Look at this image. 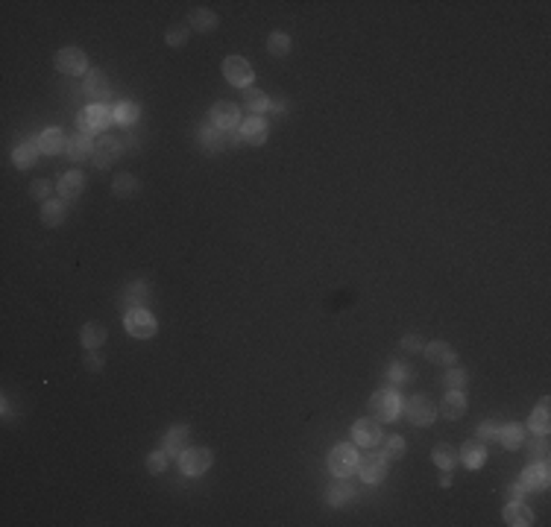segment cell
Instances as JSON below:
<instances>
[{"label":"cell","mask_w":551,"mask_h":527,"mask_svg":"<svg viewBox=\"0 0 551 527\" xmlns=\"http://www.w3.org/2000/svg\"><path fill=\"white\" fill-rule=\"evenodd\" d=\"M138 190H141V185H138V179H135L132 173H117L114 176V182H112V193H114V197L129 200V197H135Z\"/></svg>","instance_id":"4dcf8cb0"},{"label":"cell","mask_w":551,"mask_h":527,"mask_svg":"<svg viewBox=\"0 0 551 527\" xmlns=\"http://www.w3.org/2000/svg\"><path fill=\"white\" fill-rule=\"evenodd\" d=\"M499 431H502V425H496V422H481L478 425V442L499 440Z\"/></svg>","instance_id":"7bdbcfd3"},{"label":"cell","mask_w":551,"mask_h":527,"mask_svg":"<svg viewBox=\"0 0 551 527\" xmlns=\"http://www.w3.org/2000/svg\"><path fill=\"white\" fill-rule=\"evenodd\" d=\"M114 121V111H109L103 103H97V106H88L80 111V117H76V123H80V132L85 135H106V129L112 126Z\"/></svg>","instance_id":"7a4b0ae2"},{"label":"cell","mask_w":551,"mask_h":527,"mask_svg":"<svg viewBox=\"0 0 551 527\" xmlns=\"http://www.w3.org/2000/svg\"><path fill=\"white\" fill-rule=\"evenodd\" d=\"M241 135L238 132H223V129H218V126H206V129H200V141H203V147L206 150H211V152H218V150H223V147H229V144H235Z\"/></svg>","instance_id":"5bb4252c"},{"label":"cell","mask_w":551,"mask_h":527,"mask_svg":"<svg viewBox=\"0 0 551 527\" xmlns=\"http://www.w3.org/2000/svg\"><path fill=\"white\" fill-rule=\"evenodd\" d=\"M30 197L35 200V202H47V197H50V182L47 179H35L32 185H30Z\"/></svg>","instance_id":"b9f144b4"},{"label":"cell","mask_w":551,"mask_h":527,"mask_svg":"<svg viewBox=\"0 0 551 527\" xmlns=\"http://www.w3.org/2000/svg\"><path fill=\"white\" fill-rule=\"evenodd\" d=\"M402 410H405L408 422H413V425H431L437 419V404L428 396H413V399L402 401Z\"/></svg>","instance_id":"52a82bcc"},{"label":"cell","mask_w":551,"mask_h":527,"mask_svg":"<svg viewBox=\"0 0 551 527\" xmlns=\"http://www.w3.org/2000/svg\"><path fill=\"white\" fill-rule=\"evenodd\" d=\"M431 460H434V466L443 468V472H451V468L461 463V454H458V448H451V445H434Z\"/></svg>","instance_id":"f546056e"},{"label":"cell","mask_w":551,"mask_h":527,"mask_svg":"<svg viewBox=\"0 0 551 527\" xmlns=\"http://www.w3.org/2000/svg\"><path fill=\"white\" fill-rule=\"evenodd\" d=\"M188 35H191V27H182V24H173L167 32H165V42L170 47H185L188 42Z\"/></svg>","instance_id":"74e56055"},{"label":"cell","mask_w":551,"mask_h":527,"mask_svg":"<svg viewBox=\"0 0 551 527\" xmlns=\"http://www.w3.org/2000/svg\"><path fill=\"white\" fill-rule=\"evenodd\" d=\"M238 135H241V141L249 144V147H261L267 141V121L259 114H249L247 121H241L238 126Z\"/></svg>","instance_id":"4fadbf2b"},{"label":"cell","mask_w":551,"mask_h":527,"mask_svg":"<svg viewBox=\"0 0 551 527\" xmlns=\"http://www.w3.org/2000/svg\"><path fill=\"white\" fill-rule=\"evenodd\" d=\"M211 463H214V454L208 448H185L179 457V472L188 478H200L211 468Z\"/></svg>","instance_id":"277c9868"},{"label":"cell","mask_w":551,"mask_h":527,"mask_svg":"<svg viewBox=\"0 0 551 527\" xmlns=\"http://www.w3.org/2000/svg\"><path fill=\"white\" fill-rule=\"evenodd\" d=\"M147 296H150V290H147V284L144 281H132V284H126V290H124V305L126 308H144V302H147Z\"/></svg>","instance_id":"d590c367"},{"label":"cell","mask_w":551,"mask_h":527,"mask_svg":"<svg viewBox=\"0 0 551 527\" xmlns=\"http://www.w3.org/2000/svg\"><path fill=\"white\" fill-rule=\"evenodd\" d=\"M499 442L504 445V448H522V442H525V425H519V422H510V425H502V431H499Z\"/></svg>","instance_id":"1f68e13d"},{"label":"cell","mask_w":551,"mask_h":527,"mask_svg":"<svg viewBox=\"0 0 551 527\" xmlns=\"http://www.w3.org/2000/svg\"><path fill=\"white\" fill-rule=\"evenodd\" d=\"M352 498H355V490L346 478H334V483L328 486V504L331 507H346Z\"/></svg>","instance_id":"83f0119b"},{"label":"cell","mask_w":551,"mask_h":527,"mask_svg":"<svg viewBox=\"0 0 551 527\" xmlns=\"http://www.w3.org/2000/svg\"><path fill=\"white\" fill-rule=\"evenodd\" d=\"M38 152H42V147H38V138L21 141V144H18V147L12 150V164H15L18 170H27V167H32V164H35Z\"/></svg>","instance_id":"2e32d148"},{"label":"cell","mask_w":551,"mask_h":527,"mask_svg":"<svg viewBox=\"0 0 551 527\" xmlns=\"http://www.w3.org/2000/svg\"><path fill=\"white\" fill-rule=\"evenodd\" d=\"M267 50H270L273 56H288V53H290V35H288V32H273V35L267 38Z\"/></svg>","instance_id":"8d00e7d4"},{"label":"cell","mask_w":551,"mask_h":527,"mask_svg":"<svg viewBox=\"0 0 551 527\" xmlns=\"http://www.w3.org/2000/svg\"><path fill=\"white\" fill-rule=\"evenodd\" d=\"M106 334L109 331L103 322H85L80 328V343H83V349H100L106 343Z\"/></svg>","instance_id":"cb8c5ba5"},{"label":"cell","mask_w":551,"mask_h":527,"mask_svg":"<svg viewBox=\"0 0 551 527\" xmlns=\"http://www.w3.org/2000/svg\"><path fill=\"white\" fill-rule=\"evenodd\" d=\"M167 468V452L162 448V452H153L150 457H147V472L150 475H162Z\"/></svg>","instance_id":"60d3db41"},{"label":"cell","mask_w":551,"mask_h":527,"mask_svg":"<svg viewBox=\"0 0 551 527\" xmlns=\"http://www.w3.org/2000/svg\"><path fill=\"white\" fill-rule=\"evenodd\" d=\"M121 150H124V144L117 141V138H112V135H100V138H97V144H94V155H91L94 167H100V170L109 167L112 162H117Z\"/></svg>","instance_id":"7c38bea8"},{"label":"cell","mask_w":551,"mask_h":527,"mask_svg":"<svg viewBox=\"0 0 551 527\" xmlns=\"http://www.w3.org/2000/svg\"><path fill=\"white\" fill-rule=\"evenodd\" d=\"M188 27L196 30V32H211V30H218V15H214L211 9H194Z\"/></svg>","instance_id":"e575fe53"},{"label":"cell","mask_w":551,"mask_h":527,"mask_svg":"<svg viewBox=\"0 0 551 527\" xmlns=\"http://www.w3.org/2000/svg\"><path fill=\"white\" fill-rule=\"evenodd\" d=\"M211 126H218L223 132L238 129L241 126V109L235 106V103H229V100L214 103V109H211Z\"/></svg>","instance_id":"30bf717a"},{"label":"cell","mask_w":551,"mask_h":527,"mask_svg":"<svg viewBox=\"0 0 551 527\" xmlns=\"http://www.w3.org/2000/svg\"><path fill=\"white\" fill-rule=\"evenodd\" d=\"M528 431H534V434H540V437H545L548 434V428H551V410H548V399H543L540 401V407L534 410V413L528 416Z\"/></svg>","instance_id":"d4e9b609"},{"label":"cell","mask_w":551,"mask_h":527,"mask_svg":"<svg viewBox=\"0 0 551 527\" xmlns=\"http://www.w3.org/2000/svg\"><path fill=\"white\" fill-rule=\"evenodd\" d=\"M56 71L59 73H71V76H80V73H88V59L80 47H62L56 53Z\"/></svg>","instance_id":"ba28073f"},{"label":"cell","mask_w":551,"mask_h":527,"mask_svg":"<svg viewBox=\"0 0 551 527\" xmlns=\"http://www.w3.org/2000/svg\"><path fill=\"white\" fill-rule=\"evenodd\" d=\"M402 349H405V351H420V349H422V340H420L417 334H408V337L402 340Z\"/></svg>","instance_id":"bcb514c9"},{"label":"cell","mask_w":551,"mask_h":527,"mask_svg":"<svg viewBox=\"0 0 551 527\" xmlns=\"http://www.w3.org/2000/svg\"><path fill=\"white\" fill-rule=\"evenodd\" d=\"M522 495H525V486L522 483H516V486H510V490H507V498L510 501H519Z\"/></svg>","instance_id":"7dc6e473"},{"label":"cell","mask_w":551,"mask_h":527,"mask_svg":"<svg viewBox=\"0 0 551 527\" xmlns=\"http://www.w3.org/2000/svg\"><path fill=\"white\" fill-rule=\"evenodd\" d=\"M85 94L94 97V100H109L112 97V85L106 80V73L100 68H91L85 76Z\"/></svg>","instance_id":"e0dca14e"},{"label":"cell","mask_w":551,"mask_h":527,"mask_svg":"<svg viewBox=\"0 0 551 527\" xmlns=\"http://www.w3.org/2000/svg\"><path fill=\"white\" fill-rule=\"evenodd\" d=\"M355 468H358V452H355V445L340 442V445H334L331 452H328V472L334 478H349Z\"/></svg>","instance_id":"6da1fadb"},{"label":"cell","mask_w":551,"mask_h":527,"mask_svg":"<svg viewBox=\"0 0 551 527\" xmlns=\"http://www.w3.org/2000/svg\"><path fill=\"white\" fill-rule=\"evenodd\" d=\"M440 413H443L446 419H461V416L466 413V396L458 393V389H449V396H446L443 404H440Z\"/></svg>","instance_id":"f1b7e54d"},{"label":"cell","mask_w":551,"mask_h":527,"mask_svg":"<svg viewBox=\"0 0 551 527\" xmlns=\"http://www.w3.org/2000/svg\"><path fill=\"white\" fill-rule=\"evenodd\" d=\"M38 147H42L45 155H59L62 150H68V141H65V132L62 129H45L38 135Z\"/></svg>","instance_id":"7402d4cb"},{"label":"cell","mask_w":551,"mask_h":527,"mask_svg":"<svg viewBox=\"0 0 551 527\" xmlns=\"http://www.w3.org/2000/svg\"><path fill=\"white\" fill-rule=\"evenodd\" d=\"M223 76L229 80V85H235V88H249L252 80H255V71H252V65L247 62L244 56H226L223 59Z\"/></svg>","instance_id":"5b68a950"},{"label":"cell","mask_w":551,"mask_h":527,"mask_svg":"<svg viewBox=\"0 0 551 527\" xmlns=\"http://www.w3.org/2000/svg\"><path fill=\"white\" fill-rule=\"evenodd\" d=\"M56 188H59V193H62L65 202L76 200L83 193V188H85V176L83 173H62V176H59V182H56Z\"/></svg>","instance_id":"d6986e66"},{"label":"cell","mask_w":551,"mask_h":527,"mask_svg":"<svg viewBox=\"0 0 551 527\" xmlns=\"http://www.w3.org/2000/svg\"><path fill=\"white\" fill-rule=\"evenodd\" d=\"M369 410L379 422H393L402 413V399L396 389H379V393H372V399H369Z\"/></svg>","instance_id":"3957f363"},{"label":"cell","mask_w":551,"mask_h":527,"mask_svg":"<svg viewBox=\"0 0 551 527\" xmlns=\"http://www.w3.org/2000/svg\"><path fill=\"white\" fill-rule=\"evenodd\" d=\"M124 325H126L129 334L138 337V340H147V337L155 334V317L150 314L147 308H129L126 317H124Z\"/></svg>","instance_id":"8992f818"},{"label":"cell","mask_w":551,"mask_h":527,"mask_svg":"<svg viewBox=\"0 0 551 527\" xmlns=\"http://www.w3.org/2000/svg\"><path fill=\"white\" fill-rule=\"evenodd\" d=\"M384 457H387V460H399V457H405V440H402V437H387V440H384Z\"/></svg>","instance_id":"f35d334b"},{"label":"cell","mask_w":551,"mask_h":527,"mask_svg":"<svg viewBox=\"0 0 551 527\" xmlns=\"http://www.w3.org/2000/svg\"><path fill=\"white\" fill-rule=\"evenodd\" d=\"M244 109L249 114H261V111L270 109V97L259 88H244Z\"/></svg>","instance_id":"836d02e7"},{"label":"cell","mask_w":551,"mask_h":527,"mask_svg":"<svg viewBox=\"0 0 551 527\" xmlns=\"http://www.w3.org/2000/svg\"><path fill=\"white\" fill-rule=\"evenodd\" d=\"M387 378H390V381H396V384H405V381L410 378V369H408L405 363H393V366L387 369Z\"/></svg>","instance_id":"f6af8a7d"},{"label":"cell","mask_w":551,"mask_h":527,"mask_svg":"<svg viewBox=\"0 0 551 527\" xmlns=\"http://www.w3.org/2000/svg\"><path fill=\"white\" fill-rule=\"evenodd\" d=\"M188 448V428L185 425H173L167 437H165V452L167 457H182V452Z\"/></svg>","instance_id":"603a6c76"},{"label":"cell","mask_w":551,"mask_h":527,"mask_svg":"<svg viewBox=\"0 0 551 527\" xmlns=\"http://www.w3.org/2000/svg\"><path fill=\"white\" fill-rule=\"evenodd\" d=\"M352 440L361 448H376L381 442V422L379 419H358L352 425Z\"/></svg>","instance_id":"8fae6325"},{"label":"cell","mask_w":551,"mask_h":527,"mask_svg":"<svg viewBox=\"0 0 551 527\" xmlns=\"http://www.w3.org/2000/svg\"><path fill=\"white\" fill-rule=\"evenodd\" d=\"M458 454H461V460H463L466 468H481L487 463V445L478 442V440L475 442H466Z\"/></svg>","instance_id":"4316f807"},{"label":"cell","mask_w":551,"mask_h":527,"mask_svg":"<svg viewBox=\"0 0 551 527\" xmlns=\"http://www.w3.org/2000/svg\"><path fill=\"white\" fill-rule=\"evenodd\" d=\"M138 117H141V109H138V103H117L114 106V123L117 126H124V129H132L138 123Z\"/></svg>","instance_id":"d6a6232c"},{"label":"cell","mask_w":551,"mask_h":527,"mask_svg":"<svg viewBox=\"0 0 551 527\" xmlns=\"http://www.w3.org/2000/svg\"><path fill=\"white\" fill-rule=\"evenodd\" d=\"M68 220V202L65 200H47L42 205V223L47 229H56V226H62Z\"/></svg>","instance_id":"ac0fdd59"},{"label":"cell","mask_w":551,"mask_h":527,"mask_svg":"<svg viewBox=\"0 0 551 527\" xmlns=\"http://www.w3.org/2000/svg\"><path fill=\"white\" fill-rule=\"evenodd\" d=\"M519 483L525 486V492L528 490H545V486H548V463L545 460L543 463H531L522 472Z\"/></svg>","instance_id":"9a60e30c"},{"label":"cell","mask_w":551,"mask_h":527,"mask_svg":"<svg viewBox=\"0 0 551 527\" xmlns=\"http://www.w3.org/2000/svg\"><path fill=\"white\" fill-rule=\"evenodd\" d=\"M504 521L510 527H528V524H534V510L525 507L522 501H510L504 507Z\"/></svg>","instance_id":"ffe728a7"},{"label":"cell","mask_w":551,"mask_h":527,"mask_svg":"<svg viewBox=\"0 0 551 527\" xmlns=\"http://www.w3.org/2000/svg\"><path fill=\"white\" fill-rule=\"evenodd\" d=\"M466 381H469L466 369H449V375H446V387H449V389H458V393H463V389H466Z\"/></svg>","instance_id":"ab89813d"},{"label":"cell","mask_w":551,"mask_h":527,"mask_svg":"<svg viewBox=\"0 0 551 527\" xmlns=\"http://www.w3.org/2000/svg\"><path fill=\"white\" fill-rule=\"evenodd\" d=\"M425 361L428 363H443V366H451V363H455V349H451L446 340H434V343H428L425 349Z\"/></svg>","instance_id":"44dd1931"},{"label":"cell","mask_w":551,"mask_h":527,"mask_svg":"<svg viewBox=\"0 0 551 527\" xmlns=\"http://www.w3.org/2000/svg\"><path fill=\"white\" fill-rule=\"evenodd\" d=\"M358 475L364 483H381L387 478V457L384 454H364L358 457Z\"/></svg>","instance_id":"9c48e42d"},{"label":"cell","mask_w":551,"mask_h":527,"mask_svg":"<svg viewBox=\"0 0 551 527\" xmlns=\"http://www.w3.org/2000/svg\"><path fill=\"white\" fill-rule=\"evenodd\" d=\"M68 155L73 162H85L94 155V141H91V135L80 132V135H73V138L68 141Z\"/></svg>","instance_id":"484cf974"},{"label":"cell","mask_w":551,"mask_h":527,"mask_svg":"<svg viewBox=\"0 0 551 527\" xmlns=\"http://www.w3.org/2000/svg\"><path fill=\"white\" fill-rule=\"evenodd\" d=\"M85 369L88 372H100L103 369V355H97V349H85Z\"/></svg>","instance_id":"ee69618b"}]
</instances>
